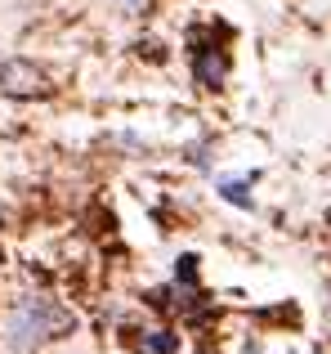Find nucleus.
I'll list each match as a JSON object with an SVG mask.
<instances>
[{"instance_id":"1","label":"nucleus","mask_w":331,"mask_h":354,"mask_svg":"<svg viewBox=\"0 0 331 354\" xmlns=\"http://www.w3.org/2000/svg\"><path fill=\"white\" fill-rule=\"evenodd\" d=\"M72 328V314L63 305H54L50 296H27L14 314H9V341L14 350H32L41 341H54L59 332Z\"/></svg>"},{"instance_id":"2","label":"nucleus","mask_w":331,"mask_h":354,"mask_svg":"<svg viewBox=\"0 0 331 354\" xmlns=\"http://www.w3.org/2000/svg\"><path fill=\"white\" fill-rule=\"evenodd\" d=\"M0 90L5 95H45V72H36L32 63H23V59H5L0 63Z\"/></svg>"},{"instance_id":"3","label":"nucleus","mask_w":331,"mask_h":354,"mask_svg":"<svg viewBox=\"0 0 331 354\" xmlns=\"http://www.w3.org/2000/svg\"><path fill=\"white\" fill-rule=\"evenodd\" d=\"M170 346H174L170 332H152V341L143 346V354H170Z\"/></svg>"}]
</instances>
